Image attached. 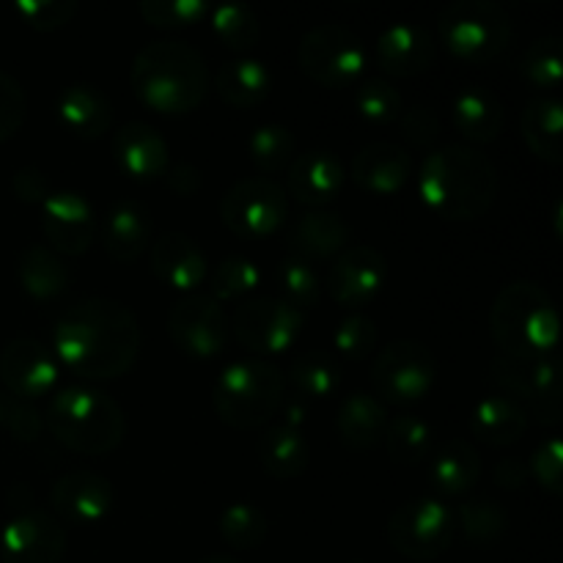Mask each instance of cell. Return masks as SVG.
<instances>
[{"instance_id": "c3c4849f", "label": "cell", "mask_w": 563, "mask_h": 563, "mask_svg": "<svg viewBox=\"0 0 563 563\" xmlns=\"http://www.w3.org/2000/svg\"><path fill=\"white\" fill-rule=\"evenodd\" d=\"M0 429L20 443H33V440L42 438L44 416L33 407V401H25L0 388Z\"/></svg>"}, {"instance_id": "816d5d0a", "label": "cell", "mask_w": 563, "mask_h": 563, "mask_svg": "<svg viewBox=\"0 0 563 563\" xmlns=\"http://www.w3.org/2000/svg\"><path fill=\"white\" fill-rule=\"evenodd\" d=\"M396 124H399L401 137L412 148H421L427 154L432 152L440 137V119L434 113V108H429V104H410V108L401 110Z\"/></svg>"}, {"instance_id": "f907efd6", "label": "cell", "mask_w": 563, "mask_h": 563, "mask_svg": "<svg viewBox=\"0 0 563 563\" xmlns=\"http://www.w3.org/2000/svg\"><path fill=\"white\" fill-rule=\"evenodd\" d=\"M528 473L539 482V487L548 489L550 495L563 493V449L561 438H548L533 449L531 462H528Z\"/></svg>"}, {"instance_id": "8992f818", "label": "cell", "mask_w": 563, "mask_h": 563, "mask_svg": "<svg viewBox=\"0 0 563 563\" xmlns=\"http://www.w3.org/2000/svg\"><path fill=\"white\" fill-rule=\"evenodd\" d=\"M284 372L262 357H240L229 363L212 385L214 412L225 427L240 432L267 427L284 407Z\"/></svg>"}, {"instance_id": "e575fe53", "label": "cell", "mask_w": 563, "mask_h": 563, "mask_svg": "<svg viewBox=\"0 0 563 563\" xmlns=\"http://www.w3.org/2000/svg\"><path fill=\"white\" fill-rule=\"evenodd\" d=\"M16 278L25 295L33 300L49 302L60 297L69 286V269L49 245H27L16 262Z\"/></svg>"}, {"instance_id": "83f0119b", "label": "cell", "mask_w": 563, "mask_h": 563, "mask_svg": "<svg viewBox=\"0 0 563 563\" xmlns=\"http://www.w3.org/2000/svg\"><path fill=\"white\" fill-rule=\"evenodd\" d=\"M350 242V225L330 209H308L289 231V247L306 262H333Z\"/></svg>"}, {"instance_id": "4dcf8cb0", "label": "cell", "mask_w": 563, "mask_h": 563, "mask_svg": "<svg viewBox=\"0 0 563 563\" xmlns=\"http://www.w3.org/2000/svg\"><path fill=\"white\" fill-rule=\"evenodd\" d=\"M214 93L236 110L262 104L273 93L275 77L269 66L258 58H234L220 64L212 77Z\"/></svg>"}, {"instance_id": "74e56055", "label": "cell", "mask_w": 563, "mask_h": 563, "mask_svg": "<svg viewBox=\"0 0 563 563\" xmlns=\"http://www.w3.org/2000/svg\"><path fill=\"white\" fill-rule=\"evenodd\" d=\"M209 25L220 44L234 53H247L262 38V22L247 3H218L209 5Z\"/></svg>"}, {"instance_id": "6f0895ef", "label": "cell", "mask_w": 563, "mask_h": 563, "mask_svg": "<svg viewBox=\"0 0 563 563\" xmlns=\"http://www.w3.org/2000/svg\"><path fill=\"white\" fill-rule=\"evenodd\" d=\"M198 563H245V561H240L236 555H229V553H214V555H207V559H201Z\"/></svg>"}, {"instance_id": "277c9868", "label": "cell", "mask_w": 563, "mask_h": 563, "mask_svg": "<svg viewBox=\"0 0 563 563\" xmlns=\"http://www.w3.org/2000/svg\"><path fill=\"white\" fill-rule=\"evenodd\" d=\"M489 330L506 357L542 361L559 350L561 319L550 291L533 280L520 278L495 295L489 308Z\"/></svg>"}, {"instance_id": "8fae6325", "label": "cell", "mask_w": 563, "mask_h": 563, "mask_svg": "<svg viewBox=\"0 0 563 563\" xmlns=\"http://www.w3.org/2000/svg\"><path fill=\"white\" fill-rule=\"evenodd\" d=\"M289 218V196L269 176H245L220 198V220L242 240H267Z\"/></svg>"}, {"instance_id": "ba28073f", "label": "cell", "mask_w": 563, "mask_h": 563, "mask_svg": "<svg viewBox=\"0 0 563 563\" xmlns=\"http://www.w3.org/2000/svg\"><path fill=\"white\" fill-rule=\"evenodd\" d=\"M297 64L308 80L330 91H341V88H355L363 80L368 53L363 38L352 27L328 22L306 31L297 47Z\"/></svg>"}, {"instance_id": "f5cc1de1", "label": "cell", "mask_w": 563, "mask_h": 563, "mask_svg": "<svg viewBox=\"0 0 563 563\" xmlns=\"http://www.w3.org/2000/svg\"><path fill=\"white\" fill-rule=\"evenodd\" d=\"M27 119V99L20 80L0 71V143L11 141Z\"/></svg>"}, {"instance_id": "680465c9", "label": "cell", "mask_w": 563, "mask_h": 563, "mask_svg": "<svg viewBox=\"0 0 563 563\" xmlns=\"http://www.w3.org/2000/svg\"><path fill=\"white\" fill-rule=\"evenodd\" d=\"M350 563H368V561H350Z\"/></svg>"}, {"instance_id": "7c38bea8", "label": "cell", "mask_w": 563, "mask_h": 563, "mask_svg": "<svg viewBox=\"0 0 563 563\" xmlns=\"http://www.w3.org/2000/svg\"><path fill=\"white\" fill-rule=\"evenodd\" d=\"M456 537L454 511L438 498H412L388 517V542L410 561H434L449 553Z\"/></svg>"}, {"instance_id": "ee69618b", "label": "cell", "mask_w": 563, "mask_h": 563, "mask_svg": "<svg viewBox=\"0 0 563 563\" xmlns=\"http://www.w3.org/2000/svg\"><path fill=\"white\" fill-rule=\"evenodd\" d=\"M275 275H278L280 291H284L280 297L300 308V311L313 308L319 297H322V275H319L317 264L306 262V258L295 256V253H286L280 258Z\"/></svg>"}, {"instance_id": "11a10c76", "label": "cell", "mask_w": 563, "mask_h": 563, "mask_svg": "<svg viewBox=\"0 0 563 563\" xmlns=\"http://www.w3.org/2000/svg\"><path fill=\"white\" fill-rule=\"evenodd\" d=\"M165 181H168L176 196H196L203 185V176L192 163H176L165 174Z\"/></svg>"}, {"instance_id": "db71d44e", "label": "cell", "mask_w": 563, "mask_h": 563, "mask_svg": "<svg viewBox=\"0 0 563 563\" xmlns=\"http://www.w3.org/2000/svg\"><path fill=\"white\" fill-rule=\"evenodd\" d=\"M11 190L20 198L22 203H31V207H42L47 201V196L53 192V185H49V176L44 174L36 165H25V168L16 170L11 176Z\"/></svg>"}, {"instance_id": "d4e9b609", "label": "cell", "mask_w": 563, "mask_h": 563, "mask_svg": "<svg viewBox=\"0 0 563 563\" xmlns=\"http://www.w3.org/2000/svg\"><path fill=\"white\" fill-rule=\"evenodd\" d=\"M55 115L69 135L80 141H99L113 126V104L102 88L91 82H71L55 102Z\"/></svg>"}, {"instance_id": "4fadbf2b", "label": "cell", "mask_w": 563, "mask_h": 563, "mask_svg": "<svg viewBox=\"0 0 563 563\" xmlns=\"http://www.w3.org/2000/svg\"><path fill=\"white\" fill-rule=\"evenodd\" d=\"M493 379L498 394L515 399L528 418H537L544 427H555L561 418V366L559 357L542 361H515L500 355L493 363Z\"/></svg>"}, {"instance_id": "5bb4252c", "label": "cell", "mask_w": 563, "mask_h": 563, "mask_svg": "<svg viewBox=\"0 0 563 563\" xmlns=\"http://www.w3.org/2000/svg\"><path fill=\"white\" fill-rule=\"evenodd\" d=\"M168 335L179 352L196 361H212L231 339V319L209 295H185L168 313Z\"/></svg>"}, {"instance_id": "44dd1931", "label": "cell", "mask_w": 563, "mask_h": 563, "mask_svg": "<svg viewBox=\"0 0 563 563\" xmlns=\"http://www.w3.org/2000/svg\"><path fill=\"white\" fill-rule=\"evenodd\" d=\"M115 165L130 176L132 181L152 185L165 179L170 163V146L152 124L146 121H126L113 135Z\"/></svg>"}, {"instance_id": "7bdbcfd3", "label": "cell", "mask_w": 563, "mask_h": 563, "mask_svg": "<svg viewBox=\"0 0 563 563\" xmlns=\"http://www.w3.org/2000/svg\"><path fill=\"white\" fill-rule=\"evenodd\" d=\"M355 110L368 124L388 126L399 121L405 99L396 91L394 82L383 80V77H363L355 86Z\"/></svg>"}, {"instance_id": "484cf974", "label": "cell", "mask_w": 563, "mask_h": 563, "mask_svg": "<svg viewBox=\"0 0 563 563\" xmlns=\"http://www.w3.org/2000/svg\"><path fill=\"white\" fill-rule=\"evenodd\" d=\"M451 121L467 146H487L504 135V102L484 86H465L451 99Z\"/></svg>"}, {"instance_id": "9c48e42d", "label": "cell", "mask_w": 563, "mask_h": 563, "mask_svg": "<svg viewBox=\"0 0 563 563\" xmlns=\"http://www.w3.org/2000/svg\"><path fill=\"white\" fill-rule=\"evenodd\" d=\"M438 379V361L416 339H394L374 355L372 385L383 405H416L427 399Z\"/></svg>"}, {"instance_id": "8d00e7d4", "label": "cell", "mask_w": 563, "mask_h": 563, "mask_svg": "<svg viewBox=\"0 0 563 563\" xmlns=\"http://www.w3.org/2000/svg\"><path fill=\"white\" fill-rule=\"evenodd\" d=\"M383 443L399 465H421L434 451V429L416 412H399L388 421Z\"/></svg>"}, {"instance_id": "ac0fdd59", "label": "cell", "mask_w": 563, "mask_h": 563, "mask_svg": "<svg viewBox=\"0 0 563 563\" xmlns=\"http://www.w3.org/2000/svg\"><path fill=\"white\" fill-rule=\"evenodd\" d=\"M38 214L49 247L60 256H82L97 240V212L82 192L53 190L38 207Z\"/></svg>"}, {"instance_id": "d6986e66", "label": "cell", "mask_w": 563, "mask_h": 563, "mask_svg": "<svg viewBox=\"0 0 563 563\" xmlns=\"http://www.w3.org/2000/svg\"><path fill=\"white\" fill-rule=\"evenodd\" d=\"M113 484L93 471H71L49 487V506L58 520L75 526H97L113 509Z\"/></svg>"}, {"instance_id": "4316f807", "label": "cell", "mask_w": 563, "mask_h": 563, "mask_svg": "<svg viewBox=\"0 0 563 563\" xmlns=\"http://www.w3.org/2000/svg\"><path fill=\"white\" fill-rule=\"evenodd\" d=\"M152 242V214L148 207L132 198H121L102 220V245L110 258L121 264L137 262Z\"/></svg>"}, {"instance_id": "b9f144b4", "label": "cell", "mask_w": 563, "mask_h": 563, "mask_svg": "<svg viewBox=\"0 0 563 563\" xmlns=\"http://www.w3.org/2000/svg\"><path fill=\"white\" fill-rule=\"evenodd\" d=\"M456 528L467 537V542L473 544H495L509 528V517L500 509V504L489 498H471L460 506V511L454 515Z\"/></svg>"}, {"instance_id": "d6a6232c", "label": "cell", "mask_w": 563, "mask_h": 563, "mask_svg": "<svg viewBox=\"0 0 563 563\" xmlns=\"http://www.w3.org/2000/svg\"><path fill=\"white\" fill-rule=\"evenodd\" d=\"M522 141L542 163L561 165L563 159V104L553 93L531 99L520 119Z\"/></svg>"}, {"instance_id": "9a60e30c", "label": "cell", "mask_w": 563, "mask_h": 563, "mask_svg": "<svg viewBox=\"0 0 563 563\" xmlns=\"http://www.w3.org/2000/svg\"><path fill=\"white\" fill-rule=\"evenodd\" d=\"M66 555V528L53 511L20 509L0 528L3 563H60Z\"/></svg>"}, {"instance_id": "9f6ffc18", "label": "cell", "mask_w": 563, "mask_h": 563, "mask_svg": "<svg viewBox=\"0 0 563 563\" xmlns=\"http://www.w3.org/2000/svg\"><path fill=\"white\" fill-rule=\"evenodd\" d=\"M531 478L528 473V462L526 460H517V456H506L495 465V484L504 489H520L522 484Z\"/></svg>"}, {"instance_id": "f1b7e54d", "label": "cell", "mask_w": 563, "mask_h": 563, "mask_svg": "<svg viewBox=\"0 0 563 563\" xmlns=\"http://www.w3.org/2000/svg\"><path fill=\"white\" fill-rule=\"evenodd\" d=\"M388 421V407L366 390L346 394L335 412V429H339L341 443L355 451H372L383 445Z\"/></svg>"}, {"instance_id": "681fc988", "label": "cell", "mask_w": 563, "mask_h": 563, "mask_svg": "<svg viewBox=\"0 0 563 563\" xmlns=\"http://www.w3.org/2000/svg\"><path fill=\"white\" fill-rule=\"evenodd\" d=\"M14 11L33 31L53 33L69 25L71 16L77 14V3L75 0H20L14 3Z\"/></svg>"}, {"instance_id": "7402d4cb", "label": "cell", "mask_w": 563, "mask_h": 563, "mask_svg": "<svg viewBox=\"0 0 563 563\" xmlns=\"http://www.w3.org/2000/svg\"><path fill=\"white\" fill-rule=\"evenodd\" d=\"M148 264L165 286L185 295H192L209 278V262L201 245L185 231H168L154 240L148 247Z\"/></svg>"}, {"instance_id": "e0dca14e", "label": "cell", "mask_w": 563, "mask_h": 563, "mask_svg": "<svg viewBox=\"0 0 563 563\" xmlns=\"http://www.w3.org/2000/svg\"><path fill=\"white\" fill-rule=\"evenodd\" d=\"M60 363L44 341L20 335L0 350V388L33 401L53 396L58 388Z\"/></svg>"}, {"instance_id": "d590c367", "label": "cell", "mask_w": 563, "mask_h": 563, "mask_svg": "<svg viewBox=\"0 0 563 563\" xmlns=\"http://www.w3.org/2000/svg\"><path fill=\"white\" fill-rule=\"evenodd\" d=\"M289 383L302 399H330L341 390V368L328 352L306 350L291 361Z\"/></svg>"}, {"instance_id": "60d3db41", "label": "cell", "mask_w": 563, "mask_h": 563, "mask_svg": "<svg viewBox=\"0 0 563 563\" xmlns=\"http://www.w3.org/2000/svg\"><path fill=\"white\" fill-rule=\"evenodd\" d=\"M520 71L533 88L550 93L561 86L563 64H561V38L555 33L533 38L520 55Z\"/></svg>"}, {"instance_id": "1f68e13d", "label": "cell", "mask_w": 563, "mask_h": 563, "mask_svg": "<svg viewBox=\"0 0 563 563\" xmlns=\"http://www.w3.org/2000/svg\"><path fill=\"white\" fill-rule=\"evenodd\" d=\"M256 454L262 471L269 478H278V482L300 478L308 471V462H311L306 434L295 427H286V423H275L258 438Z\"/></svg>"}, {"instance_id": "52a82bcc", "label": "cell", "mask_w": 563, "mask_h": 563, "mask_svg": "<svg viewBox=\"0 0 563 563\" xmlns=\"http://www.w3.org/2000/svg\"><path fill=\"white\" fill-rule=\"evenodd\" d=\"M438 36L454 58L484 64L509 47L511 16L495 0H454L438 14Z\"/></svg>"}, {"instance_id": "f35d334b", "label": "cell", "mask_w": 563, "mask_h": 563, "mask_svg": "<svg viewBox=\"0 0 563 563\" xmlns=\"http://www.w3.org/2000/svg\"><path fill=\"white\" fill-rule=\"evenodd\" d=\"M247 154H251L253 165L264 174H280L289 170L291 159L297 157V137L289 126L269 124L256 126L247 137Z\"/></svg>"}, {"instance_id": "bcb514c9", "label": "cell", "mask_w": 563, "mask_h": 563, "mask_svg": "<svg viewBox=\"0 0 563 563\" xmlns=\"http://www.w3.org/2000/svg\"><path fill=\"white\" fill-rule=\"evenodd\" d=\"M379 330L368 313L363 311H350L339 324H335L333 333V346L341 357L346 361H366L377 350Z\"/></svg>"}, {"instance_id": "5b68a950", "label": "cell", "mask_w": 563, "mask_h": 563, "mask_svg": "<svg viewBox=\"0 0 563 563\" xmlns=\"http://www.w3.org/2000/svg\"><path fill=\"white\" fill-rule=\"evenodd\" d=\"M44 429L64 449L82 456H102L126 438V416L119 401L88 385L55 390L44 412Z\"/></svg>"}, {"instance_id": "cb8c5ba5", "label": "cell", "mask_w": 563, "mask_h": 563, "mask_svg": "<svg viewBox=\"0 0 563 563\" xmlns=\"http://www.w3.org/2000/svg\"><path fill=\"white\" fill-rule=\"evenodd\" d=\"M438 58V44L429 27L418 22H394L377 36V60L390 77H418Z\"/></svg>"}, {"instance_id": "7dc6e473", "label": "cell", "mask_w": 563, "mask_h": 563, "mask_svg": "<svg viewBox=\"0 0 563 563\" xmlns=\"http://www.w3.org/2000/svg\"><path fill=\"white\" fill-rule=\"evenodd\" d=\"M137 14L152 27H190L209 16V3L203 0H143Z\"/></svg>"}, {"instance_id": "6da1fadb", "label": "cell", "mask_w": 563, "mask_h": 563, "mask_svg": "<svg viewBox=\"0 0 563 563\" xmlns=\"http://www.w3.org/2000/svg\"><path fill=\"white\" fill-rule=\"evenodd\" d=\"M53 355L82 379L124 377L141 355V324L113 297H86L53 324Z\"/></svg>"}, {"instance_id": "603a6c76", "label": "cell", "mask_w": 563, "mask_h": 563, "mask_svg": "<svg viewBox=\"0 0 563 563\" xmlns=\"http://www.w3.org/2000/svg\"><path fill=\"white\" fill-rule=\"evenodd\" d=\"M412 168L416 165L410 148L394 141H374L352 157L350 176L361 190L372 196H394L412 179Z\"/></svg>"}, {"instance_id": "f6af8a7d", "label": "cell", "mask_w": 563, "mask_h": 563, "mask_svg": "<svg viewBox=\"0 0 563 563\" xmlns=\"http://www.w3.org/2000/svg\"><path fill=\"white\" fill-rule=\"evenodd\" d=\"M262 280L256 264L247 256H225L214 264L212 275H209V297L218 300L220 306L229 300H242L251 295Z\"/></svg>"}, {"instance_id": "ab89813d", "label": "cell", "mask_w": 563, "mask_h": 563, "mask_svg": "<svg viewBox=\"0 0 563 563\" xmlns=\"http://www.w3.org/2000/svg\"><path fill=\"white\" fill-rule=\"evenodd\" d=\"M218 533L223 542L234 550H256L262 548L269 533V520L256 504H231L220 511Z\"/></svg>"}, {"instance_id": "7a4b0ae2", "label": "cell", "mask_w": 563, "mask_h": 563, "mask_svg": "<svg viewBox=\"0 0 563 563\" xmlns=\"http://www.w3.org/2000/svg\"><path fill=\"white\" fill-rule=\"evenodd\" d=\"M498 187L500 176L493 159L462 141L434 146L418 170V198L451 223L484 218L498 198Z\"/></svg>"}, {"instance_id": "f546056e", "label": "cell", "mask_w": 563, "mask_h": 563, "mask_svg": "<svg viewBox=\"0 0 563 563\" xmlns=\"http://www.w3.org/2000/svg\"><path fill=\"white\" fill-rule=\"evenodd\" d=\"M528 412L515 399L504 394H487L476 401L471 412V432L478 443L495 445V449H509L520 443L528 432Z\"/></svg>"}, {"instance_id": "3957f363", "label": "cell", "mask_w": 563, "mask_h": 563, "mask_svg": "<svg viewBox=\"0 0 563 563\" xmlns=\"http://www.w3.org/2000/svg\"><path fill=\"white\" fill-rule=\"evenodd\" d=\"M137 102L159 115H187L201 108L209 91V66L192 44L159 38L137 49L130 66Z\"/></svg>"}, {"instance_id": "ffe728a7", "label": "cell", "mask_w": 563, "mask_h": 563, "mask_svg": "<svg viewBox=\"0 0 563 563\" xmlns=\"http://www.w3.org/2000/svg\"><path fill=\"white\" fill-rule=\"evenodd\" d=\"M346 185V168L339 154L328 148H311L291 159L289 176H286V196L308 209H324L339 201Z\"/></svg>"}, {"instance_id": "836d02e7", "label": "cell", "mask_w": 563, "mask_h": 563, "mask_svg": "<svg viewBox=\"0 0 563 563\" xmlns=\"http://www.w3.org/2000/svg\"><path fill=\"white\" fill-rule=\"evenodd\" d=\"M429 478L443 495H465L482 478V456L467 440H449L432 451Z\"/></svg>"}, {"instance_id": "2e32d148", "label": "cell", "mask_w": 563, "mask_h": 563, "mask_svg": "<svg viewBox=\"0 0 563 563\" xmlns=\"http://www.w3.org/2000/svg\"><path fill=\"white\" fill-rule=\"evenodd\" d=\"M388 280V262L372 245H346L330 264L322 289L346 311L366 308Z\"/></svg>"}, {"instance_id": "30bf717a", "label": "cell", "mask_w": 563, "mask_h": 563, "mask_svg": "<svg viewBox=\"0 0 563 563\" xmlns=\"http://www.w3.org/2000/svg\"><path fill=\"white\" fill-rule=\"evenodd\" d=\"M306 328V311L284 297H247L236 306L231 319L234 339L256 357L291 352Z\"/></svg>"}]
</instances>
